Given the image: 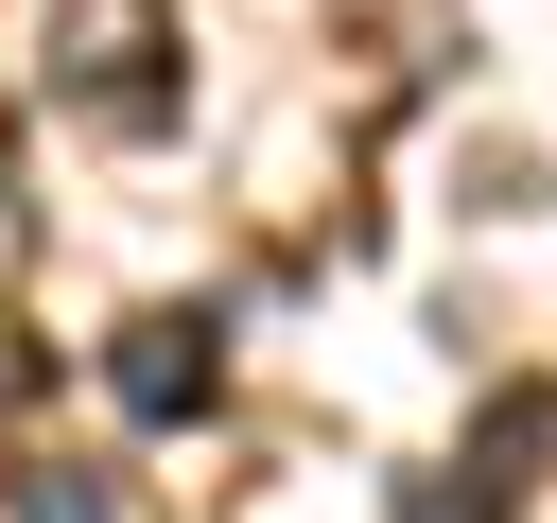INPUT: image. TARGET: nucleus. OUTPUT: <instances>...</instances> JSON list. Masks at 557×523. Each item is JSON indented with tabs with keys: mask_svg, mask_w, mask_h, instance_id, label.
Wrapping results in <instances>:
<instances>
[{
	"mask_svg": "<svg viewBox=\"0 0 557 523\" xmlns=\"http://www.w3.org/2000/svg\"><path fill=\"white\" fill-rule=\"evenodd\" d=\"M52 105L104 139L174 122V0H52Z\"/></svg>",
	"mask_w": 557,
	"mask_h": 523,
	"instance_id": "obj_1",
	"label": "nucleus"
},
{
	"mask_svg": "<svg viewBox=\"0 0 557 523\" xmlns=\"http://www.w3.org/2000/svg\"><path fill=\"white\" fill-rule=\"evenodd\" d=\"M104 384H122V418H209L226 401V314L191 296V314H122V349H104Z\"/></svg>",
	"mask_w": 557,
	"mask_h": 523,
	"instance_id": "obj_2",
	"label": "nucleus"
},
{
	"mask_svg": "<svg viewBox=\"0 0 557 523\" xmlns=\"http://www.w3.org/2000/svg\"><path fill=\"white\" fill-rule=\"evenodd\" d=\"M17 523H122V506H104V471H70V453H52V471L17 488Z\"/></svg>",
	"mask_w": 557,
	"mask_h": 523,
	"instance_id": "obj_3",
	"label": "nucleus"
}]
</instances>
